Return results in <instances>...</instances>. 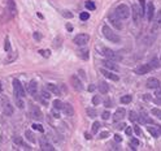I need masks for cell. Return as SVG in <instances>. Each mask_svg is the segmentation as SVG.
Instances as JSON below:
<instances>
[{"label":"cell","instance_id":"obj_1","mask_svg":"<svg viewBox=\"0 0 161 151\" xmlns=\"http://www.w3.org/2000/svg\"><path fill=\"white\" fill-rule=\"evenodd\" d=\"M99 52L103 55V56H105L107 59H109V60H113V61H121V55L120 54H117V52H114L113 50H111V48H105V47H100L99 48Z\"/></svg>","mask_w":161,"mask_h":151},{"label":"cell","instance_id":"obj_2","mask_svg":"<svg viewBox=\"0 0 161 151\" xmlns=\"http://www.w3.org/2000/svg\"><path fill=\"white\" fill-rule=\"evenodd\" d=\"M103 35L112 43H120V40H121V38L117 35V33H114L112 29L109 26H107V25L103 26Z\"/></svg>","mask_w":161,"mask_h":151},{"label":"cell","instance_id":"obj_3","mask_svg":"<svg viewBox=\"0 0 161 151\" xmlns=\"http://www.w3.org/2000/svg\"><path fill=\"white\" fill-rule=\"evenodd\" d=\"M116 13L121 20H125L130 16V7L127 4H120L118 7H117Z\"/></svg>","mask_w":161,"mask_h":151},{"label":"cell","instance_id":"obj_4","mask_svg":"<svg viewBox=\"0 0 161 151\" xmlns=\"http://www.w3.org/2000/svg\"><path fill=\"white\" fill-rule=\"evenodd\" d=\"M2 108H3V113L5 115V116H12V115H13V106L11 104L8 98L3 97V99H2Z\"/></svg>","mask_w":161,"mask_h":151},{"label":"cell","instance_id":"obj_5","mask_svg":"<svg viewBox=\"0 0 161 151\" xmlns=\"http://www.w3.org/2000/svg\"><path fill=\"white\" fill-rule=\"evenodd\" d=\"M13 90H14V94H16L17 97H21V98L25 97L24 86H22V83L20 82V80H17V78H14L13 80Z\"/></svg>","mask_w":161,"mask_h":151},{"label":"cell","instance_id":"obj_6","mask_svg":"<svg viewBox=\"0 0 161 151\" xmlns=\"http://www.w3.org/2000/svg\"><path fill=\"white\" fill-rule=\"evenodd\" d=\"M89 40H90V37L87 34H78V35H76V38L73 39V42H74L77 46H86Z\"/></svg>","mask_w":161,"mask_h":151},{"label":"cell","instance_id":"obj_7","mask_svg":"<svg viewBox=\"0 0 161 151\" xmlns=\"http://www.w3.org/2000/svg\"><path fill=\"white\" fill-rule=\"evenodd\" d=\"M109 22H111L116 29H122V24H121V18L117 16V13L114 12V13H111L109 14Z\"/></svg>","mask_w":161,"mask_h":151},{"label":"cell","instance_id":"obj_8","mask_svg":"<svg viewBox=\"0 0 161 151\" xmlns=\"http://www.w3.org/2000/svg\"><path fill=\"white\" fill-rule=\"evenodd\" d=\"M151 69H152V68H151L150 64H142V65L136 67L134 72H135L136 74H139V76H143V74H147Z\"/></svg>","mask_w":161,"mask_h":151},{"label":"cell","instance_id":"obj_9","mask_svg":"<svg viewBox=\"0 0 161 151\" xmlns=\"http://www.w3.org/2000/svg\"><path fill=\"white\" fill-rule=\"evenodd\" d=\"M131 9H133V20H134V22H135V24H138V22H139V18L142 17L140 7H138V4H133V7H131Z\"/></svg>","mask_w":161,"mask_h":151},{"label":"cell","instance_id":"obj_10","mask_svg":"<svg viewBox=\"0 0 161 151\" xmlns=\"http://www.w3.org/2000/svg\"><path fill=\"white\" fill-rule=\"evenodd\" d=\"M145 16H147L148 21L153 20V16H155V5H153L152 2H148L147 4V9H145Z\"/></svg>","mask_w":161,"mask_h":151},{"label":"cell","instance_id":"obj_11","mask_svg":"<svg viewBox=\"0 0 161 151\" xmlns=\"http://www.w3.org/2000/svg\"><path fill=\"white\" fill-rule=\"evenodd\" d=\"M31 117L36 121H42L43 120V115L39 110V107H36V106H33L31 107Z\"/></svg>","mask_w":161,"mask_h":151},{"label":"cell","instance_id":"obj_12","mask_svg":"<svg viewBox=\"0 0 161 151\" xmlns=\"http://www.w3.org/2000/svg\"><path fill=\"white\" fill-rule=\"evenodd\" d=\"M126 116V111L123 110V108H117L114 115H113V121L114 123H117V121H121L123 117Z\"/></svg>","mask_w":161,"mask_h":151},{"label":"cell","instance_id":"obj_13","mask_svg":"<svg viewBox=\"0 0 161 151\" xmlns=\"http://www.w3.org/2000/svg\"><path fill=\"white\" fill-rule=\"evenodd\" d=\"M39 143H40V149L44 150V151H53L55 150V147L52 146V143H49L46 138H42Z\"/></svg>","mask_w":161,"mask_h":151},{"label":"cell","instance_id":"obj_14","mask_svg":"<svg viewBox=\"0 0 161 151\" xmlns=\"http://www.w3.org/2000/svg\"><path fill=\"white\" fill-rule=\"evenodd\" d=\"M70 81H71L73 87H74L77 91H82V90H83V85H82V82H80V81L78 80V77L73 76V77L70 78Z\"/></svg>","mask_w":161,"mask_h":151},{"label":"cell","instance_id":"obj_15","mask_svg":"<svg viewBox=\"0 0 161 151\" xmlns=\"http://www.w3.org/2000/svg\"><path fill=\"white\" fill-rule=\"evenodd\" d=\"M101 73H103V74H104V77H105V78H108V80H112V81H118V80H120V77H118V76L114 74V73H112V72L107 70V69H101Z\"/></svg>","mask_w":161,"mask_h":151},{"label":"cell","instance_id":"obj_16","mask_svg":"<svg viewBox=\"0 0 161 151\" xmlns=\"http://www.w3.org/2000/svg\"><path fill=\"white\" fill-rule=\"evenodd\" d=\"M147 87H148V89H157V87H160V81L157 80V78H155V77L148 78Z\"/></svg>","mask_w":161,"mask_h":151},{"label":"cell","instance_id":"obj_17","mask_svg":"<svg viewBox=\"0 0 161 151\" xmlns=\"http://www.w3.org/2000/svg\"><path fill=\"white\" fill-rule=\"evenodd\" d=\"M103 64H104V67H107L108 69H112V70H117L118 72L120 70V67L117 65V64L113 61V60H109V59H107V60H104L103 61Z\"/></svg>","mask_w":161,"mask_h":151},{"label":"cell","instance_id":"obj_18","mask_svg":"<svg viewBox=\"0 0 161 151\" xmlns=\"http://www.w3.org/2000/svg\"><path fill=\"white\" fill-rule=\"evenodd\" d=\"M62 111H64V113H65V116H73L74 115V108H73V106L71 104H69V103H65L64 106H62Z\"/></svg>","mask_w":161,"mask_h":151},{"label":"cell","instance_id":"obj_19","mask_svg":"<svg viewBox=\"0 0 161 151\" xmlns=\"http://www.w3.org/2000/svg\"><path fill=\"white\" fill-rule=\"evenodd\" d=\"M27 91L30 95H35L36 91H38V85H36L35 81H30V83L27 85Z\"/></svg>","mask_w":161,"mask_h":151},{"label":"cell","instance_id":"obj_20","mask_svg":"<svg viewBox=\"0 0 161 151\" xmlns=\"http://www.w3.org/2000/svg\"><path fill=\"white\" fill-rule=\"evenodd\" d=\"M138 121L140 124H152L153 123V120L151 119V117H148L147 115H144V113H140L138 116Z\"/></svg>","mask_w":161,"mask_h":151},{"label":"cell","instance_id":"obj_21","mask_svg":"<svg viewBox=\"0 0 161 151\" xmlns=\"http://www.w3.org/2000/svg\"><path fill=\"white\" fill-rule=\"evenodd\" d=\"M8 11L11 13V16H16L17 14V7L14 0H8Z\"/></svg>","mask_w":161,"mask_h":151},{"label":"cell","instance_id":"obj_22","mask_svg":"<svg viewBox=\"0 0 161 151\" xmlns=\"http://www.w3.org/2000/svg\"><path fill=\"white\" fill-rule=\"evenodd\" d=\"M47 87H48V90L52 92V94H55V95H61V91H60V89H58V86L57 85H53V83H48L47 85Z\"/></svg>","mask_w":161,"mask_h":151},{"label":"cell","instance_id":"obj_23","mask_svg":"<svg viewBox=\"0 0 161 151\" xmlns=\"http://www.w3.org/2000/svg\"><path fill=\"white\" fill-rule=\"evenodd\" d=\"M13 142L16 143V145H18V146H21V147H24V149H26V150H30L31 147L29 146V145H26V143L22 141V138L21 137H14V139H13Z\"/></svg>","mask_w":161,"mask_h":151},{"label":"cell","instance_id":"obj_24","mask_svg":"<svg viewBox=\"0 0 161 151\" xmlns=\"http://www.w3.org/2000/svg\"><path fill=\"white\" fill-rule=\"evenodd\" d=\"M99 91L101 92V94H107V92L109 91V86H108V83H105V82H100V83H99Z\"/></svg>","mask_w":161,"mask_h":151},{"label":"cell","instance_id":"obj_25","mask_svg":"<svg viewBox=\"0 0 161 151\" xmlns=\"http://www.w3.org/2000/svg\"><path fill=\"white\" fill-rule=\"evenodd\" d=\"M160 27H161V11H159V13H157L156 21H155V24H153V30H157Z\"/></svg>","mask_w":161,"mask_h":151},{"label":"cell","instance_id":"obj_26","mask_svg":"<svg viewBox=\"0 0 161 151\" xmlns=\"http://www.w3.org/2000/svg\"><path fill=\"white\" fill-rule=\"evenodd\" d=\"M147 130H148V133L152 135L153 138H157L159 137V129L153 128V126H147Z\"/></svg>","mask_w":161,"mask_h":151},{"label":"cell","instance_id":"obj_27","mask_svg":"<svg viewBox=\"0 0 161 151\" xmlns=\"http://www.w3.org/2000/svg\"><path fill=\"white\" fill-rule=\"evenodd\" d=\"M25 135H26V139L29 141V142H35V137L33 135V133H31V130H26L25 132Z\"/></svg>","mask_w":161,"mask_h":151},{"label":"cell","instance_id":"obj_28","mask_svg":"<svg viewBox=\"0 0 161 151\" xmlns=\"http://www.w3.org/2000/svg\"><path fill=\"white\" fill-rule=\"evenodd\" d=\"M85 5H86V8L89 9V11H94L95 8H96V5H95V3H94V2H91V0H87V2L85 3Z\"/></svg>","mask_w":161,"mask_h":151},{"label":"cell","instance_id":"obj_29","mask_svg":"<svg viewBox=\"0 0 161 151\" xmlns=\"http://www.w3.org/2000/svg\"><path fill=\"white\" fill-rule=\"evenodd\" d=\"M78 54H79V56L82 57L83 60H87V59H89V51H87V50H79Z\"/></svg>","mask_w":161,"mask_h":151},{"label":"cell","instance_id":"obj_30","mask_svg":"<svg viewBox=\"0 0 161 151\" xmlns=\"http://www.w3.org/2000/svg\"><path fill=\"white\" fill-rule=\"evenodd\" d=\"M62 106H64V103L61 102V100H58V99H56L55 102H53V107H55V110H62Z\"/></svg>","mask_w":161,"mask_h":151},{"label":"cell","instance_id":"obj_31","mask_svg":"<svg viewBox=\"0 0 161 151\" xmlns=\"http://www.w3.org/2000/svg\"><path fill=\"white\" fill-rule=\"evenodd\" d=\"M151 113L153 115V116H156V117H159L161 120V110L160 108H152L151 110Z\"/></svg>","mask_w":161,"mask_h":151},{"label":"cell","instance_id":"obj_32","mask_svg":"<svg viewBox=\"0 0 161 151\" xmlns=\"http://www.w3.org/2000/svg\"><path fill=\"white\" fill-rule=\"evenodd\" d=\"M16 104H17L18 108H24V106H25V104H24V100H22V98L16 95Z\"/></svg>","mask_w":161,"mask_h":151},{"label":"cell","instance_id":"obj_33","mask_svg":"<svg viewBox=\"0 0 161 151\" xmlns=\"http://www.w3.org/2000/svg\"><path fill=\"white\" fill-rule=\"evenodd\" d=\"M131 102V97L130 95H123L122 98H121V103L122 104H129Z\"/></svg>","mask_w":161,"mask_h":151},{"label":"cell","instance_id":"obj_34","mask_svg":"<svg viewBox=\"0 0 161 151\" xmlns=\"http://www.w3.org/2000/svg\"><path fill=\"white\" fill-rule=\"evenodd\" d=\"M86 112H87V115L91 117V119H94V117H96V110H92V108H87L86 110Z\"/></svg>","mask_w":161,"mask_h":151},{"label":"cell","instance_id":"obj_35","mask_svg":"<svg viewBox=\"0 0 161 151\" xmlns=\"http://www.w3.org/2000/svg\"><path fill=\"white\" fill-rule=\"evenodd\" d=\"M140 2V13H142V17L145 14V0H139Z\"/></svg>","mask_w":161,"mask_h":151},{"label":"cell","instance_id":"obj_36","mask_svg":"<svg viewBox=\"0 0 161 151\" xmlns=\"http://www.w3.org/2000/svg\"><path fill=\"white\" fill-rule=\"evenodd\" d=\"M4 50H5V52H9V51H11V43H9V38H8V37L5 38V45H4Z\"/></svg>","mask_w":161,"mask_h":151},{"label":"cell","instance_id":"obj_37","mask_svg":"<svg viewBox=\"0 0 161 151\" xmlns=\"http://www.w3.org/2000/svg\"><path fill=\"white\" fill-rule=\"evenodd\" d=\"M79 18H80V20H82V21H87V20H89V18H90V14H89V13H87V12H82V13H80V14H79Z\"/></svg>","mask_w":161,"mask_h":151},{"label":"cell","instance_id":"obj_38","mask_svg":"<svg viewBox=\"0 0 161 151\" xmlns=\"http://www.w3.org/2000/svg\"><path fill=\"white\" fill-rule=\"evenodd\" d=\"M33 129H35V130H38V132H40V133L44 132V128H43L40 124H33Z\"/></svg>","mask_w":161,"mask_h":151},{"label":"cell","instance_id":"obj_39","mask_svg":"<svg viewBox=\"0 0 161 151\" xmlns=\"http://www.w3.org/2000/svg\"><path fill=\"white\" fill-rule=\"evenodd\" d=\"M150 65H151V68H152V69H155V68H159V67H160V64H159V60H156V59H155V60H152V61L150 63Z\"/></svg>","mask_w":161,"mask_h":151},{"label":"cell","instance_id":"obj_40","mask_svg":"<svg viewBox=\"0 0 161 151\" xmlns=\"http://www.w3.org/2000/svg\"><path fill=\"white\" fill-rule=\"evenodd\" d=\"M99 129H100V124L98 123V121H96V123H94V124H92V132H94V133H98V132H99Z\"/></svg>","mask_w":161,"mask_h":151},{"label":"cell","instance_id":"obj_41","mask_svg":"<svg viewBox=\"0 0 161 151\" xmlns=\"http://www.w3.org/2000/svg\"><path fill=\"white\" fill-rule=\"evenodd\" d=\"M138 116H139V115H136V112H134V111L130 112V120L131 121H136L138 120Z\"/></svg>","mask_w":161,"mask_h":151},{"label":"cell","instance_id":"obj_42","mask_svg":"<svg viewBox=\"0 0 161 151\" xmlns=\"http://www.w3.org/2000/svg\"><path fill=\"white\" fill-rule=\"evenodd\" d=\"M130 143H131V145H133L134 147H138V146H139V139H138V138H131Z\"/></svg>","mask_w":161,"mask_h":151},{"label":"cell","instance_id":"obj_43","mask_svg":"<svg viewBox=\"0 0 161 151\" xmlns=\"http://www.w3.org/2000/svg\"><path fill=\"white\" fill-rule=\"evenodd\" d=\"M101 117H103V120H108L109 117H111V113H109L108 111H104L103 115H101Z\"/></svg>","mask_w":161,"mask_h":151},{"label":"cell","instance_id":"obj_44","mask_svg":"<svg viewBox=\"0 0 161 151\" xmlns=\"http://www.w3.org/2000/svg\"><path fill=\"white\" fill-rule=\"evenodd\" d=\"M92 103H94L95 106H98V104L100 103V98H99V97H94V98H92Z\"/></svg>","mask_w":161,"mask_h":151},{"label":"cell","instance_id":"obj_45","mask_svg":"<svg viewBox=\"0 0 161 151\" xmlns=\"http://www.w3.org/2000/svg\"><path fill=\"white\" fill-rule=\"evenodd\" d=\"M42 97H43V98H46V99H49V98H51L49 92H48V91H44V90L42 91Z\"/></svg>","mask_w":161,"mask_h":151},{"label":"cell","instance_id":"obj_46","mask_svg":"<svg viewBox=\"0 0 161 151\" xmlns=\"http://www.w3.org/2000/svg\"><path fill=\"white\" fill-rule=\"evenodd\" d=\"M62 16H64V17H67V18H71V17H73V14H71L70 12H68V11H65V12L62 13Z\"/></svg>","mask_w":161,"mask_h":151},{"label":"cell","instance_id":"obj_47","mask_svg":"<svg viewBox=\"0 0 161 151\" xmlns=\"http://www.w3.org/2000/svg\"><path fill=\"white\" fill-rule=\"evenodd\" d=\"M125 133H126L127 135H131V134H133V130H131V128H130V126H127V128L125 129Z\"/></svg>","mask_w":161,"mask_h":151},{"label":"cell","instance_id":"obj_48","mask_svg":"<svg viewBox=\"0 0 161 151\" xmlns=\"http://www.w3.org/2000/svg\"><path fill=\"white\" fill-rule=\"evenodd\" d=\"M134 132H135L138 135L142 134V130H140V128H139V126H135V128H134Z\"/></svg>","mask_w":161,"mask_h":151},{"label":"cell","instance_id":"obj_49","mask_svg":"<svg viewBox=\"0 0 161 151\" xmlns=\"http://www.w3.org/2000/svg\"><path fill=\"white\" fill-rule=\"evenodd\" d=\"M40 54H42L43 56L48 57V56H49V50H46V51H40Z\"/></svg>","mask_w":161,"mask_h":151},{"label":"cell","instance_id":"obj_50","mask_svg":"<svg viewBox=\"0 0 161 151\" xmlns=\"http://www.w3.org/2000/svg\"><path fill=\"white\" fill-rule=\"evenodd\" d=\"M108 137V132H103L100 134V138H107Z\"/></svg>","mask_w":161,"mask_h":151},{"label":"cell","instance_id":"obj_51","mask_svg":"<svg viewBox=\"0 0 161 151\" xmlns=\"http://www.w3.org/2000/svg\"><path fill=\"white\" fill-rule=\"evenodd\" d=\"M114 141H116V142H121V137H120L118 134H116V135H114Z\"/></svg>","mask_w":161,"mask_h":151},{"label":"cell","instance_id":"obj_52","mask_svg":"<svg viewBox=\"0 0 161 151\" xmlns=\"http://www.w3.org/2000/svg\"><path fill=\"white\" fill-rule=\"evenodd\" d=\"M155 103L159 104V106H161V97H157V99L155 100Z\"/></svg>","mask_w":161,"mask_h":151},{"label":"cell","instance_id":"obj_53","mask_svg":"<svg viewBox=\"0 0 161 151\" xmlns=\"http://www.w3.org/2000/svg\"><path fill=\"white\" fill-rule=\"evenodd\" d=\"M34 38L39 40V39H40V34H39V33H34Z\"/></svg>","mask_w":161,"mask_h":151},{"label":"cell","instance_id":"obj_54","mask_svg":"<svg viewBox=\"0 0 161 151\" xmlns=\"http://www.w3.org/2000/svg\"><path fill=\"white\" fill-rule=\"evenodd\" d=\"M125 126H126L125 124H120V125H118V126H117V128H118V129H120V130H122V129H125Z\"/></svg>","mask_w":161,"mask_h":151},{"label":"cell","instance_id":"obj_55","mask_svg":"<svg viewBox=\"0 0 161 151\" xmlns=\"http://www.w3.org/2000/svg\"><path fill=\"white\" fill-rule=\"evenodd\" d=\"M105 106L107 107H112V102H111V100H108V102L105 100Z\"/></svg>","mask_w":161,"mask_h":151},{"label":"cell","instance_id":"obj_56","mask_svg":"<svg viewBox=\"0 0 161 151\" xmlns=\"http://www.w3.org/2000/svg\"><path fill=\"white\" fill-rule=\"evenodd\" d=\"M156 97H161V89L157 87V91H156Z\"/></svg>","mask_w":161,"mask_h":151},{"label":"cell","instance_id":"obj_57","mask_svg":"<svg viewBox=\"0 0 161 151\" xmlns=\"http://www.w3.org/2000/svg\"><path fill=\"white\" fill-rule=\"evenodd\" d=\"M53 116H55L56 119H58V117H60V115H58V113H57V112H56V111L53 110Z\"/></svg>","mask_w":161,"mask_h":151},{"label":"cell","instance_id":"obj_58","mask_svg":"<svg viewBox=\"0 0 161 151\" xmlns=\"http://www.w3.org/2000/svg\"><path fill=\"white\" fill-rule=\"evenodd\" d=\"M144 100H151V97H148V95H144Z\"/></svg>","mask_w":161,"mask_h":151},{"label":"cell","instance_id":"obj_59","mask_svg":"<svg viewBox=\"0 0 161 151\" xmlns=\"http://www.w3.org/2000/svg\"><path fill=\"white\" fill-rule=\"evenodd\" d=\"M3 91V87H2V83H0V92H2Z\"/></svg>","mask_w":161,"mask_h":151},{"label":"cell","instance_id":"obj_60","mask_svg":"<svg viewBox=\"0 0 161 151\" xmlns=\"http://www.w3.org/2000/svg\"><path fill=\"white\" fill-rule=\"evenodd\" d=\"M159 132H160V133H161V128H159Z\"/></svg>","mask_w":161,"mask_h":151}]
</instances>
